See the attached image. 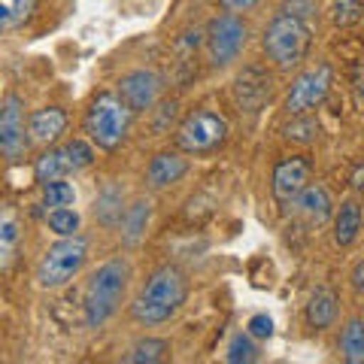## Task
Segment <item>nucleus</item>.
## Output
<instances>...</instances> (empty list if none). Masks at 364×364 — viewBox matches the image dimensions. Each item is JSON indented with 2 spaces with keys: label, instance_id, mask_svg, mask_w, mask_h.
Instances as JSON below:
<instances>
[{
  "label": "nucleus",
  "instance_id": "obj_1",
  "mask_svg": "<svg viewBox=\"0 0 364 364\" xmlns=\"http://www.w3.org/2000/svg\"><path fill=\"white\" fill-rule=\"evenodd\" d=\"M188 273L179 264H158L149 277L143 279L140 291L134 294V301L128 304V316L134 325L140 328H158L167 325L182 313V306L188 304Z\"/></svg>",
  "mask_w": 364,
  "mask_h": 364
},
{
  "label": "nucleus",
  "instance_id": "obj_2",
  "mask_svg": "<svg viewBox=\"0 0 364 364\" xmlns=\"http://www.w3.org/2000/svg\"><path fill=\"white\" fill-rule=\"evenodd\" d=\"M134 279V264L128 255H112L88 277L82 289V325L88 331L104 328L122 310Z\"/></svg>",
  "mask_w": 364,
  "mask_h": 364
},
{
  "label": "nucleus",
  "instance_id": "obj_3",
  "mask_svg": "<svg viewBox=\"0 0 364 364\" xmlns=\"http://www.w3.org/2000/svg\"><path fill=\"white\" fill-rule=\"evenodd\" d=\"M316 40V21L289 13L286 6H279L270 16L261 33V52L273 64V70L291 73L294 67H301L313 52Z\"/></svg>",
  "mask_w": 364,
  "mask_h": 364
},
{
  "label": "nucleus",
  "instance_id": "obj_4",
  "mask_svg": "<svg viewBox=\"0 0 364 364\" xmlns=\"http://www.w3.org/2000/svg\"><path fill=\"white\" fill-rule=\"evenodd\" d=\"M134 112L119 97V91H97L82 112V134L100 152H116L131 134Z\"/></svg>",
  "mask_w": 364,
  "mask_h": 364
},
{
  "label": "nucleus",
  "instance_id": "obj_5",
  "mask_svg": "<svg viewBox=\"0 0 364 364\" xmlns=\"http://www.w3.org/2000/svg\"><path fill=\"white\" fill-rule=\"evenodd\" d=\"M228 136H231V124L222 112L210 107H198L179 119L173 131V146L188 158H210L225 149Z\"/></svg>",
  "mask_w": 364,
  "mask_h": 364
},
{
  "label": "nucleus",
  "instance_id": "obj_6",
  "mask_svg": "<svg viewBox=\"0 0 364 364\" xmlns=\"http://www.w3.org/2000/svg\"><path fill=\"white\" fill-rule=\"evenodd\" d=\"M88 249L91 243L82 234L73 237H58V243H52L43 252V258L37 261V270H33V279H37V289L43 291H58L82 273L85 261H88Z\"/></svg>",
  "mask_w": 364,
  "mask_h": 364
},
{
  "label": "nucleus",
  "instance_id": "obj_7",
  "mask_svg": "<svg viewBox=\"0 0 364 364\" xmlns=\"http://www.w3.org/2000/svg\"><path fill=\"white\" fill-rule=\"evenodd\" d=\"M249 43V25L240 13H219L203 31V52L213 70H225L243 55Z\"/></svg>",
  "mask_w": 364,
  "mask_h": 364
},
{
  "label": "nucleus",
  "instance_id": "obj_8",
  "mask_svg": "<svg viewBox=\"0 0 364 364\" xmlns=\"http://www.w3.org/2000/svg\"><path fill=\"white\" fill-rule=\"evenodd\" d=\"M95 158H97V146L88 136H73V140L55 143L33 161V182L43 186V182L64 179V176L70 179L73 173L88 170L95 164Z\"/></svg>",
  "mask_w": 364,
  "mask_h": 364
},
{
  "label": "nucleus",
  "instance_id": "obj_9",
  "mask_svg": "<svg viewBox=\"0 0 364 364\" xmlns=\"http://www.w3.org/2000/svg\"><path fill=\"white\" fill-rule=\"evenodd\" d=\"M334 85V67L328 61H316L313 67H306L291 79V85L282 100L286 116H304V112H316L325 104V97L331 95Z\"/></svg>",
  "mask_w": 364,
  "mask_h": 364
},
{
  "label": "nucleus",
  "instance_id": "obj_10",
  "mask_svg": "<svg viewBox=\"0 0 364 364\" xmlns=\"http://www.w3.org/2000/svg\"><path fill=\"white\" fill-rule=\"evenodd\" d=\"M313 182V161L306 155H282L270 167V198L277 207L291 210L304 188Z\"/></svg>",
  "mask_w": 364,
  "mask_h": 364
},
{
  "label": "nucleus",
  "instance_id": "obj_11",
  "mask_svg": "<svg viewBox=\"0 0 364 364\" xmlns=\"http://www.w3.org/2000/svg\"><path fill=\"white\" fill-rule=\"evenodd\" d=\"M31 146L28 134V112L25 97L16 91H6L4 104H0V152H4L6 164H18Z\"/></svg>",
  "mask_w": 364,
  "mask_h": 364
},
{
  "label": "nucleus",
  "instance_id": "obj_12",
  "mask_svg": "<svg viewBox=\"0 0 364 364\" xmlns=\"http://www.w3.org/2000/svg\"><path fill=\"white\" fill-rule=\"evenodd\" d=\"M116 91L134 116H149V112L161 104L164 76L152 70V67H134V70L122 73V79L116 82Z\"/></svg>",
  "mask_w": 364,
  "mask_h": 364
},
{
  "label": "nucleus",
  "instance_id": "obj_13",
  "mask_svg": "<svg viewBox=\"0 0 364 364\" xmlns=\"http://www.w3.org/2000/svg\"><path fill=\"white\" fill-rule=\"evenodd\" d=\"M270 97H273V73L264 64L252 61L234 76V104L240 109V116H258L270 104Z\"/></svg>",
  "mask_w": 364,
  "mask_h": 364
},
{
  "label": "nucleus",
  "instance_id": "obj_14",
  "mask_svg": "<svg viewBox=\"0 0 364 364\" xmlns=\"http://www.w3.org/2000/svg\"><path fill=\"white\" fill-rule=\"evenodd\" d=\"M188 155L179 152L176 146L173 149H164L149 158V164H146V173H143V182L149 191H164V188H173L176 182H182L188 176Z\"/></svg>",
  "mask_w": 364,
  "mask_h": 364
},
{
  "label": "nucleus",
  "instance_id": "obj_15",
  "mask_svg": "<svg viewBox=\"0 0 364 364\" xmlns=\"http://www.w3.org/2000/svg\"><path fill=\"white\" fill-rule=\"evenodd\" d=\"M28 134H31V143L43 146V149L61 143V136L67 134V109L55 104L33 109L28 116Z\"/></svg>",
  "mask_w": 364,
  "mask_h": 364
},
{
  "label": "nucleus",
  "instance_id": "obj_16",
  "mask_svg": "<svg viewBox=\"0 0 364 364\" xmlns=\"http://www.w3.org/2000/svg\"><path fill=\"white\" fill-rule=\"evenodd\" d=\"M340 318V294L331 286H316L304 306V322L310 331H328Z\"/></svg>",
  "mask_w": 364,
  "mask_h": 364
},
{
  "label": "nucleus",
  "instance_id": "obj_17",
  "mask_svg": "<svg viewBox=\"0 0 364 364\" xmlns=\"http://www.w3.org/2000/svg\"><path fill=\"white\" fill-rule=\"evenodd\" d=\"M294 213L301 215V219L306 225H313V228H322L334 219V198H331V191H328L322 182H310V186L304 188V195L294 200Z\"/></svg>",
  "mask_w": 364,
  "mask_h": 364
},
{
  "label": "nucleus",
  "instance_id": "obj_18",
  "mask_svg": "<svg viewBox=\"0 0 364 364\" xmlns=\"http://www.w3.org/2000/svg\"><path fill=\"white\" fill-rule=\"evenodd\" d=\"M152 213H155V203L149 198H134L124 210V219L119 225V240L124 249H136L146 234H149V225H152Z\"/></svg>",
  "mask_w": 364,
  "mask_h": 364
},
{
  "label": "nucleus",
  "instance_id": "obj_19",
  "mask_svg": "<svg viewBox=\"0 0 364 364\" xmlns=\"http://www.w3.org/2000/svg\"><path fill=\"white\" fill-rule=\"evenodd\" d=\"M124 210H128V198H124L119 182H107V186L97 191L95 203H91L95 222L100 228H107V231H119V225L124 219Z\"/></svg>",
  "mask_w": 364,
  "mask_h": 364
},
{
  "label": "nucleus",
  "instance_id": "obj_20",
  "mask_svg": "<svg viewBox=\"0 0 364 364\" xmlns=\"http://www.w3.org/2000/svg\"><path fill=\"white\" fill-rule=\"evenodd\" d=\"M331 228H334V243L340 249H349L352 243L361 237V228H364V203L361 198H349L337 207L334 219H331Z\"/></svg>",
  "mask_w": 364,
  "mask_h": 364
},
{
  "label": "nucleus",
  "instance_id": "obj_21",
  "mask_svg": "<svg viewBox=\"0 0 364 364\" xmlns=\"http://www.w3.org/2000/svg\"><path fill=\"white\" fill-rule=\"evenodd\" d=\"M21 243H25V228H21L18 215L6 207L4 219H0V270H4V273L13 270Z\"/></svg>",
  "mask_w": 364,
  "mask_h": 364
},
{
  "label": "nucleus",
  "instance_id": "obj_22",
  "mask_svg": "<svg viewBox=\"0 0 364 364\" xmlns=\"http://www.w3.org/2000/svg\"><path fill=\"white\" fill-rule=\"evenodd\" d=\"M318 134H322V124H318V119L313 116V112H304V116H289L286 122H282L279 128V136L291 146H301V149H306V146H313L318 140Z\"/></svg>",
  "mask_w": 364,
  "mask_h": 364
},
{
  "label": "nucleus",
  "instance_id": "obj_23",
  "mask_svg": "<svg viewBox=\"0 0 364 364\" xmlns=\"http://www.w3.org/2000/svg\"><path fill=\"white\" fill-rule=\"evenodd\" d=\"M337 349L346 364H364V318L361 316L346 318V325L340 328Z\"/></svg>",
  "mask_w": 364,
  "mask_h": 364
},
{
  "label": "nucleus",
  "instance_id": "obj_24",
  "mask_svg": "<svg viewBox=\"0 0 364 364\" xmlns=\"http://www.w3.org/2000/svg\"><path fill=\"white\" fill-rule=\"evenodd\" d=\"M170 352H173L170 340H164V337H140L122 355V361L124 364H158V361H167Z\"/></svg>",
  "mask_w": 364,
  "mask_h": 364
},
{
  "label": "nucleus",
  "instance_id": "obj_25",
  "mask_svg": "<svg viewBox=\"0 0 364 364\" xmlns=\"http://www.w3.org/2000/svg\"><path fill=\"white\" fill-rule=\"evenodd\" d=\"M40 0H0V31L16 33L37 16Z\"/></svg>",
  "mask_w": 364,
  "mask_h": 364
},
{
  "label": "nucleus",
  "instance_id": "obj_26",
  "mask_svg": "<svg viewBox=\"0 0 364 364\" xmlns=\"http://www.w3.org/2000/svg\"><path fill=\"white\" fill-rule=\"evenodd\" d=\"M258 343H261V340H255L249 331H237L231 340H228L225 361H228V364H255V361L261 358Z\"/></svg>",
  "mask_w": 364,
  "mask_h": 364
},
{
  "label": "nucleus",
  "instance_id": "obj_27",
  "mask_svg": "<svg viewBox=\"0 0 364 364\" xmlns=\"http://www.w3.org/2000/svg\"><path fill=\"white\" fill-rule=\"evenodd\" d=\"M76 203V186L64 179H52L40 186V207L55 210V207H73Z\"/></svg>",
  "mask_w": 364,
  "mask_h": 364
},
{
  "label": "nucleus",
  "instance_id": "obj_28",
  "mask_svg": "<svg viewBox=\"0 0 364 364\" xmlns=\"http://www.w3.org/2000/svg\"><path fill=\"white\" fill-rule=\"evenodd\" d=\"M46 228H49L55 237H73V234H79V228H82V215L73 207H55L46 213Z\"/></svg>",
  "mask_w": 364,
  "mask_h": 364
},
{
  "label": "nucleus",
  "instance_id": "obj_29",
  "mask_svg": "<svg viewBox=\"0 0 364 364\" xmlns=\"http://www.w3.org/2000/svg\"><path fill=\"white\" fill-rule=\"evenodd\" d=\"M328 16H331L334 28H352V25H358V21L364 18V6L358 4V0H331Z\"/></svg>",
  "mask_w": 364,
  "mask_h": 364
},
{
  "label": "nucleus",
  "instance_id": "obj_30",
  "mask_svg": "<svg viewBox=\"0 0 364 364\" xmlns=\"http://www.w3.org/2000/svg\"><path fill=\"white\" fill-rule=\"evenodd\" d=\"M176 116H179V104L176 100H161L152 112H149V124H152V131L155 136H164L170 131H176Z\"/></svg>",
  "mask_w": 364,
  "mask_h": 364
},
{
  "label": "nucleus",
  "instance_id": "obj_31",
  "mask_svg": "<svg viewBox=\"0 0 364 364\" xmlns=\"http://www.w3.org/2000/svg\"><path fill=\"white\" fill-rule=\"evenodd\" d=\"M246 331L252 334L255 340H270V337H273V318H270L267 313H255V316L246 322Z\"/></svg>",
  "mask_w": 364,
  "mask_h": 364
},
{
  "label": "nucleus",
  "instance_id": "obj_32",
  "mask_svg": "<svg viewBox=\"0 0 364 364\" xmlns=\"http://www.w3.org/2000/svg\"><path fill=\"white\" fill-rule=\"evenodd\" d=\"M349 85H352V95H355L358 104H364V58H358L349 70Z\"/></svg>",
  "mask_w": 364,
  "mask_h": 364
},
{
  "label": "nucleus",
  "instance_id": "obj_33",
  "mask_svg": "<svg viewBox=\"0 0 364 364\" xmlns=\"http://www.w3.org/2000/svg\"><path fill=\"white\" fill-rule=\"evenodd\" d=\"M261 4V0H219V6L225 9V13H249V9H255Z\"/></svg>",
  "mask_w": 364,
  "mask_h": 364
},
{
  "label": "nucleus",
  "instance_id": "obj_34",
  "mask_svg": "<svg viewBox=\"0 0 364 364\" xmlns=\"http://www.w3.org/2000/svg\"><path fill=\"white\" fill-rule=\"evenodd\" d=\"M349 186H352V191H355V195L364 200V161L352 167V173H349Z\"/></svg>",
  "mask_w": 364,
  "mask_h": 364
},
{
  "label": "nucleus",
  "instance_id": "obj_35",
  "mask_svg": "<svg viewBox=\"0 0 364 364\" xmlns=\"http://www.w3.org/2000/svg\"><path fill=\"white\" fill-rule=\"evenodd\" d=\"M349 282H352V289H355L358 294H364V258L355 261V267H352V273H349Z\"/></svg>",
  "mask_w": 364,
  "mask_h": 364
}]
</instances>
